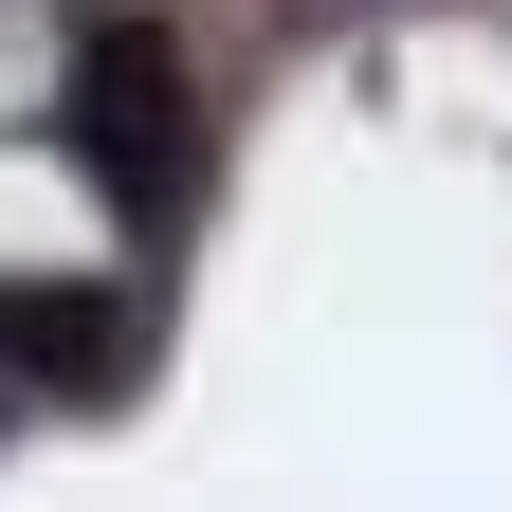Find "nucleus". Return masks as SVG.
<instances>
[{"instance_id":"f257e3e1","label":"nucleus","mask_w":512,"mask_h":512,"mask_svg":"<svg viewBox=\"0 0 512 512\" xmlns=\"http://www.w3.org/2000/svg\"><path fill=\"white\" fill-rule=\"evenodd\" d=\"M74 147H92V183H110V202H165V183H183V55L165 37H92L74 55Z\"/></svg>"},{"instance_id":"f03ea898","label":"nucleus","mask_w":512,"mask_h":512,"mask_svg":"<svg viewBox=\"0 0 512 512\" xmlns=\"http://www.w3.org/2000/svg\"><path fill=\"white\" fill-rule=\"evenodd\" d=\"M0 366L110 403V384H128V293H92V275H19V293H0Z\"/></svg>"}]
</instances>
